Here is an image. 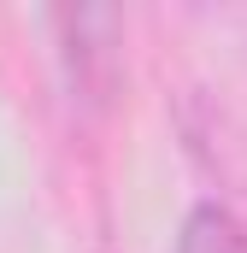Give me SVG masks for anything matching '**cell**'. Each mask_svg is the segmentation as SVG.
Listing matches in <instances>:
<instances>
[{"label": "cell", "mask_w": 247, "mask_h": 253, "mask_svg": "<svg viewBox=\"0 0 247 253\" xmlns=\"http://www.w3.org/2000/svg\"><path fill=\"white\" fill-rule=\"evenodd\" d=\"M177 253H247V230L224 206H194L177 236Z\"/></svg>", "instance_id": "cell-1"}]
</instances>
